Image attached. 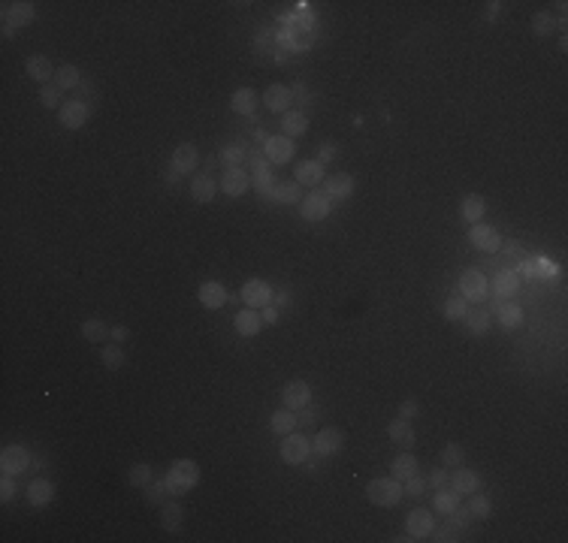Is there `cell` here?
I'll return each instance as SVG.
<instances>
[{
	"label": "cell",
	"mask_w": 568,
	"mask_h": 543,
	"mask_svg": "<svg viewBox=\"0 0 568 543\" xmlns=\"http://www.w3.org/2000/svg\"><path fill=\"white\" fill-rule=\"evenodd\" d=\"M284 34H282V43L284 49L291 51H308L315 45V30H312V12H297L284 21Z\"/></svg>",
	"instance_id": "obj_1"
},
{
	"label": "cell",
	"mask_w": 568,
	"mask_h": 543,
	"mask_svg": "<svg viewBox=\"0 0 568 543\" xmlns=\"http://www.w3.org/2000/svg\"><path fill=\"white\" fill-rule=\"evenodd\" d=\"M166 489H170V495H188L191 489L200 483V468H196V462L191 459H179V462L170 465V471H166Z\"/></svg>",
	"instance_id": "obj_2"
},
{
	"label": "cell",
	"mask_w": 568,
	"mask_h": 543,
	"mask_svg": "<svg viewBox=\"0 0 568 543\" xmlns=\"http://www.w3.org/2000/svg\"><path fill=\"white\" fill-rule=\"evenodd\" d=\"M366 495L375 507H396L405 495V483L396 477H375L372 483L366 486Z\"/></svg>",
	"instance_id": "obj_3"
},
{
	"label": "cell",
	"mask_w": 568,
	"mask_h": 543,
	"mask_svg": "<svg viewBox=\"0 0 568 543\" xmlns=\"http://www.w3.org/2000/svg\"><path fill=\"white\" fill-rule=\"evenodd\" d=\"M34 19H36V10H34V3H27V0L3 3V30L6 34H12V30H19V27H27Z\"/></svg>",
	"instance_id": "obj_4"
},
{
	"label": "cell",
	"mask_w": 568,
	"mask_h": 543,
	"mask_svg": "<svg viewBox=\"0 0 568 543\" xmlns=\"http://www.w3.org/2000/svg\"><path fill=\"white\" fill-rule=\"evenodd\" d=\"M459 290H463V299L466 302H484L487 299V290L490 281L481 269H466L463 278H459Z\"/></svg>",
	"instance_id": "obj_5"
},
{
	"label": "cell",
	"mask_w": 568,
	"mask_h": 543,
	"mask_svg": "<svg viewBox=\"0 0 568 543\" xmlns=\"http://www.w3.org/2000/svg\"><path fill=\"white\" fill-rule=\"evenodd\" d=\"M308 453H312V441H308L306 435H297V432L284 435V441H282V459H284L287 465L308 462Z\"/></svg>",
	"instance_id": "obj_6"
},
{
	"label": "cell",
	"mask_w": 568,
	"mask_h": 543,
	"mask_svg": "<svg viewBox=\"0 0 568 543\" xmlns=\"http://www.w3.org/2000/svg\"><path fill=\"white\" fill-rule=\"evenodd\" d=\"M468 242H472L478 251H484V254H496V251H502V233H499L496 227H487V224H475L472 229H468Z\"/></svg>",
	"instance_id": "obj_7"
},
{
	"label": "cell",
	"mask_w": 568,
	"mask_h": 543,
	"mask_svg": "<svg viewBox=\"0 0 568 543\" xmlns=\"http://www.w3.org/2000/svg\"><path fill=\"white\" fill-rule=\"evenodd\" d=\"M272 296H275L272 287L260 278H251L242 284V302H245L248 308H266V305H272Z\"/></svg>",
	"instance_id": "obj_8"
},
{
	"label": "cell",
	"mask_w": 568,
	"mask_h": 543,
	"mask_svg": "<svg viewBox=\"0 0 568 543\" xmlns=\"http://www.w3.org/2000/svg\"><path fill=\"white\" fill-rule=\"evenodd\" d=\"M27 465H30L27 447H21V443H10V447H3V453H0V471H3V474L19 477Z\"/></svg>",
	"instance_id": "obj_9"
},
{
	"label": "cell",
	"mask_w": 568,
	"mask_h": 543,
	"mask_svg": "<svg viewBox=\"0 0 568 543\" xmlns=\"http://www.w3.org/2000/svg\"><path fill=\"white\" fill-rule=\"evenodd\" d=\"M293 139H287V136H269L266 142H263V154H266L269 163H275V166H284V163H291L293 160Z\"/></svg>",
	"instance_id": "obj_10"
},
{
	"label": "cell",
	"mask_w": 568,
	"mask_h": 543,
	"mask_svg": "<svg viewBox=\"0 0 568 543\" xmlns=\"http://www.w3.org/2000/svg\"><path fill=\"white\" fill-rule=\"evenodd\" d=\"M435 529V519L433 513H429L427 507H418V510H411L405 519V531H408V540H423V538H429Z\"/></svg>",
	"instance_id": "obj_11"
},
{
	"label": "cell",
	"mask_w": 568,
	"mask_h": 543,
	"mask_svg": "<svg viewBox=\"0 0 568 543\" xmlns=\"http://www.w3.org/2000/svg\"><path fill=\"white\" fill-rule=\"evenodd\" d=\"M308 402H312V386H308L306 380H291V384H284L282 404L287 411H302V408H308Z\"/></svg>",
	"instance_id": "obj_12"
},
{
	"label": "cell",
	"mask_w": 568,
	"mask_h": 543,
	"mask_svg": "<svg viewBox=\"0 0 568 543\" xmlns=\"http://www.w3.org/2000/svg\"><path fill=\"white\" fill-rule=\"evenodd\" d=\"M88 115H91V109H88L85 100H67L58 109V118H60V124H64L67 130H79L88 121Z\"/></svg>",
	"instance_id": "obj_13"
},
{
	"label": "cell",
	"mask_w": 568,
	"mask_h": 543,
	"mask_svg": "<svg viewBox=\"0 0 568 543\" xmlns=\"http://www.w3.org/2000/svg\"><path fill=\"white\" fill-rule=\"evenodd\" d=\"M299 211H302V218L306 220H323L330 215V196L321 194V190H312L308 196H302Z\"/></svg>",
	"instance_id": "obj_14"
},
{
	"label": "cell",
	"mask_w": 568,
	"mask_h": 543,
	"mask_svg": "<svg viewBox=\"0 0 568 543\" xmlns=\"http://www.w3.org/2000/svg\"><path fill=\"white\" fill-rule=\"evenodd\" d=\"M263 103H266L269 112L284 115L287 109H291V103H293V91L284 88L282 82H275V85H269L266 91H263Z\"/></svg>",
	"instance_id": "obj_15"
},
{
	"label": "cell",
	"mask_w": 568,
	"mask_h": 543,
	"mask_svg": "<svg viewBox=\"0 0 568 543\" xmlns=\"http://www.w3.org/2000/svg\"><path fill=\"white\" fill-rule=\"evenodd\" d=\"M342 447H345V435L339 429H321L312 441V453H317V456H332Z\"/></svg>",
	"instance_id": "obj_16"
},
{
	"label": "cell",
	"mask_w": 568,
	"mask_h": 543,
	"mask_svg": "<svg viewBox=\"0 0 568 543\" xmlns=\"http://www.w3.org/2000/svg\"><path fill=\"white\" fill-rule=\"evenodd\" d=\"M448 486L457 495H472V492H478V489H481V474L472 471V468H457L448 477Z\"/></svg>",
	"instance_id": "obj_17"
},
{
	"label": "cell",
	"mask_w": 568,
	"mask_h": 543,
	"mask_svg": "<svg viewBox=\"0 0 568 543\" xmlns=\"http://www.w3.org/2000/svg\"><path fill=\"white\" fill-rule=\"evenodd\" d=\"M196 166H200V154H196L194 145L191 142L176 145V151H172V172L188 175V172H194Z\"/></svg>",
	"instance_id": "obj_18"
},
{
	"label": "cell",
	"mask_w": 568,
	"mask_h": 543,
	"mask_svg": "<svg viewBox=\"0 0 568 543\" xmlns=\"http://www.w3.org/2000/svg\"><path fill=\"white\" fill-rule=\"evenodd\" d=\"M354 178L348 172H339V175H330L327 181H323V194L330 196V200H348V196L354 194Z\"/></svg>",
	"instance_id": "obj_19"
},
{
	"label": "cell",
	"mask_w": 568,
	"mask_h": 543,
	"mask_svg": "<svg viewBox=\"0 0 568 543\" xmlns=\"http://www.w3.org/2000/svg\"><path fill=\"white\" fill-rule=\"evenodd\" d=\"M233 326H236V332L242 335V338H254V335L263 329L260 311H257V308H245V311H239V314L233 317Z\"/></svg>",
	"instance_id": "obj_20"
},
{
	"label": "cell",
	"mask_w": 568,
	"mask_h": 543,
	"mask_svg": "<svg viewBox=\"0 0 568 543\" xmlns=\"http://www.w3.org/2000/svg\"><path fill=\"white\" fill-rule=\"evenodd\" d=\"M196 296H200L203 308H212V311L224 308V302H227V290H224V284H218V281H206V284H200Z\"/></svg>",
	"instance_id": "obj_21"
},
{
	"label": "cell",
	"mask_w": 568,
	"mask_h": 543,
	"mask_svg": "<svg viewBox=\"0 0 568 543\" xmlns=\"http://www.w3.org/2000/svg\"><path fill=\"white\" fill-rule=\"evenodd\" d=\"M297 185H308V187H317V185H323V163L321 160H302V163H297Z\"/></svg>",
	"instance_id": "obj_22"
},
{
	"label": "cell",
	"mask_w": 568,
	"mask_h": 543,
	"mask_svg": "<svg viewBox=\"0 0 568 543\" xmlns=\"http://www.w3.org/2000/svg\"><path fill=\"white\" fill-rule=\"evenodd\" d=\"M248 185H251V178H248V172L242 170H224V175H221V190L227 196H242L248 190Z\"/></svg>",
	"instance_id": "obj_23"
},
{
	"label": "cell",
	"mask_w": 568,
	"mask_h": 543,
	"mask_svg": "<svg viewBox=\"0 0 568 543\" xmlns=\"http://www.w3.org/2000/svg\"><path fill=\"white\" fill-rule=\"evenodd\" d=\"M308 130V115L306 112H297V109H287L282 115V136L287 139H297Z\"/></svg>",
	"instance_id": "obj_24"
},
{
	"label": "cell",
	"mask_w": 568,
	"mask_h": 543,
	"mask_svg": "<svg viewBox=\"0 0 568 543\" xmlns=\"http://www.w3.org/2000/svg\"><path fill=\"white\" fill-rule=\"evenodd\" d=\"M25 70H27L30 79H34V82H40V85H49V79H55V67H52V60L45 58V55H34V58H27Z\"/></svg>",
	"instance_id": "obj_25"
},
{
	"label": "cell",
	"mask_w": 568,
	"mask_h": 543,
	"mask_svg": "<svg viewBox=\"0 0 568 543\" xmlns=\"http://www.w3.org/2000/svg\"><path fill=\"white\" fill-rule=\"evenodd\" d=\"M387 435H390V441L396 443V447H402V450H411L414 447V429H411V419H393V423L387 426Z\"/></svg>",
	"instance_id": "obj_26"
},
{
	"label": "cell",
	"mask_w": 568,
	"mask_h": 543,
	"mask_svg": "<svg viewBox=\"0 0 568 543\" xmlns=\"http://www.w3.org/2000/svg\"><path fill=\"white\" fill-rule=\"evenodd\" d=\"M257 103H260V97H257L254 88H236L233 91V97H230L233 112H239V115H254Z\"/></svg>",
	"instance_id": "obj_27"
},
{
	"label": "cell",
	"mask_w": 568,
	"mask_h": 543,
	"mask_svg": "<svg viewBox=\"0 0 568 543\" xmlns=\"http://www.w3.org/2000/svg\"><path fill=\"white\" fill-rule=\"evenodd\" d=\"M269 200L272 203H284V205L302 203V185H297V181H275Z\"/></svg>",
	"instance_id": "obj_28"
},
{
	"label": "cell",
	"mask_w": 568,
	"mask_h": 543,
	"mask_svg": "<svg viewBox=\"0 0 568 543\" xmlns=\"http://www.w3.org/2000/svg\"><path fill=\"white\" fill-rule=\"evenodd\" d=\"M52 498H55V486L49 483V480H34V483L27 486V501L34 504V507H45Z\"/></svg>",
	"instance_id": "obj_29"
},
{
	"label": "cell",
	"mask_w": 568,
	"mask_h": 543,
	"mask_svg": "<svg viewBox=\"0 0 568 543\" xmlns=\"http://www.w3.org/2000/svg\"><path fill=\"white\" fill-rule=\"evenodd\" d=\"M459 498H463V495H457V492H453L451 486L438 489V492H435V498H433V507H435V513H444V516H451L453 510L459 507Z\"/></svg>",
	"instance_id": "obj_30"
},
{
	"label": "cell",
	"mask_w": 568,
	"mask_h": 543,
	"mask_svg": "<svg viewBox=\"0 0 568 543\" xmlns=\"http://www.w3.org/2000/svg\"><path fill=\"white\" fill-rule=\"evenodd\" d=\"M266 163L269 160H260V157H254L251 160V166H254V185H257V190H260V194H272V187H275V178H272V172L266 170Z\"/></svg>",
	"instance_id": "obj_31"
},
{
	"label": "cell",
	"mask_w": 568,
	"mask_h": 543,
	"mask_svg": "<svg viewBox=\"0 0 568 543\" xmlns=\"http://www.w3.org/2000/svg\"><path fill=\"white\" fill-rule=\"evenodd\" d=\"M390 468H393V477L402 480V483H405V480L411 477V474H418V459H414V456L405 450V453H399L396 459H393Z\"/></svg>",
	"instance_id": "obj_32"
},
{
	"label": "cell",
	"mask_w": 568,
	"mask_h": 543,
	"mask_svg": "<svg viewBox=\"0 0 568 543\" xmlns=\"http://www.w3.org/2000/svg\"><path fill=\"white\" fill-rule=\"evenodd\" d=\"M459 211H463V218L468 220V224H481L484 211H487V203H484V196H478V194H468Z\"/></svg>",
	"instance_id": "obj_33"
},
{
	"label": "cell",
	"mask_w": 568,
	"mask_h": 543,
	"mask_svg": "<svg viewBox=\"0 0 568 543\" xmlns=\"http://www.w3.org/2000/svg\"><path fill=\"white\" fill-rule=\"evenodd\" d=\"M191 196L196 203L215 200V181H212V175H196V178L191 181Z\"/></svg>",
	"instance_id": "obj_34"
},
{
	"label": "cell",
	"mask_w": 568,
	"mask_h": 543,
	"mask_svg": "<svg viewBox=\"0 0 568 543\" xmlns=\"http://www.w3.org/2000/svg\"><path fill=\"white\" fill-rule=\"evenodd\" d=\"M269 429L275 432V435H291L293 429H297V417H293V411H275V414L269 417Z\"/></svg>",
	"instance_id": "obj_35"
},
{
	"label": "cell",
	"mask_w": 568,
	"mask_h": 543,
	"mask_svg": "<svg viewBox=\"0 0 568 543\" xmlns=\"http://www.w3.org/2000/svg\"><path fill=\"white\" fill-rule=\"evenodd\" d=\"M517 287H520V278H517V272H511V269L499 272L493 278V290L499 296H514L517 293Z\"/></svg>",
	"instance_id": "obj_36"
},
{
	"label": "cell",
	"mask_w": 568,
	"mask_h": 543,
	"mask_svg": "<svg viewBox=\"0 0 568 543\" xmlns=\"http://www.w3.org/2000/svg\"><path fill=\"white\" fill-rule=\"evenodd\" d=\"M499 323H502L505 329H517L520 323H523V308H520L517 302L502 305V308H499Z\"/></svg>",
	"instance_id": "obj_37"
},
{
	"label": "cell",
	"mask_w": 568,
	"mask_h": 543,
	"mask_svg": "<svg viewBox=\"0 0 568 543\" xmlns=\"http://www.w3.org/2000/svg\"><path fill=\"white\" fill-rule=\"evenodd\" d=\"M161 525L166 531H179L181 529V507L176 501H170V504H163V507H161Z\"/></svg>",
	"instance_id": "obj_38"
},
{
	"label": "cell",
	"mask_w": 568,
	"mask_h": 543,
	"mask_svg": "<svg viewBox=\"0 0 568 543\" xmlns=\"http://www.w3.org/2000/svg\"><path fill=\"white\" fill-rule=\"evenodd\" d=\"M82 335H85L91 344H100V341L109 338V329L103 326V320L91 317V320H85V323H82Z\"/></svg>",
	"instance_id": "obj_39"
},
{
	"label": "cell",
	"mask_w": 568,
	"mask_h": 543,
	"mask_svg": "<svg viewBox=\"0 0 568 543\" xmlns=\"http://www.w3.org/2000/svg\"><path fill=\"white\" fill-rule=\"evenodd\" d=\"M490 323H493V317L487 314V311H466V326H468V332H478L484 335L490 329Z\"/></svg>",
	"instance_id": "obj_40"
},
{
	"label": "cell",
	"mask_w": 568,
	"mask_h": 543,
	"mask_svg": "<svg viewBox=\"0 0 568 543\" xmlns=\"http://www.w3.org/2000/svg\"><path fill=\"white\" fill-rule=\"evenodd\" d=\"M100 359H103V365H106V369L118 371L121 365H124V350H121L118 344H103V350H100Z\"/></svg>",
	"instance_id": "obj_41"
},
{
	"label": "cell",
	"mask_w": 568,
	"mask_h": 543,
	"mask_svg": "<svg viewBox=\"0 0 568 543\" xmlns=\"http://www.w3.org/2000/svg\"><path fill=\"white\" fill-rule=\"evenodd\" d=\"M468 510H472L475 519H487L490 510H493V501H490L487 495H481V492H472L468 495Z\"/></svg>",
	"instance_id": "obj_42"
},
{
	"label": "cell",
	"mask_w": 568,
	"mask_h": 543,
	"mask_svg": "<svg viewBox=\"0 0 568 543\" xmlns=\"http://www.w3.org/2000/svg\"><path fill=\"white\" fill-rule=\"evenodd\" d=\"M55 79H58V88L64 91V88H76L82 82V73H79V67H73V64H64L60 70L55 73Z\"/></svg>",
	"instance_id": "obj_43"
},
{
	"label": "cell",
	"mask_w": 568,
	"mask_h": 543,
	"mask_svg": "<svg viewBox=\"0 0 568 543\" xmlns=\"http://www.w3.org/2000/svg\"><path fill=\"white\" fill-rule=\"evenodd\" d=\"M127 480H130V486H136V489H146L151 483V465H146V462L133 465L130 474H127Z\"/></svg>",
	"instance_id": "obj_44"
},
{
	"label": "cell",
	"mask_w": 568,
	"mask_h": 543,
	"mask_svg": "<svg viewBox=\"0 0 568 543\" xmlns=\"http://www.w3.org/2000/svg\"><path fill=\"white\" fill-rule=\"evenodd\" d=\"M242 157H245V151H242L239 145H224L221 148V166L224 170H239Z\"/></svg>",
	"instance_id": "obj_45"
},
{
	"label": "cell",
	"mask_w": 568,
	"mask_h": 543,
	"mask_svg": "<svg viewBox=\"0 0 568 543\" xmlns=\"http://www.w3.org/2000/svg\"><path fill=\"white\" fill-rule=\"evenodd\" d=\"M466 311H468V302L463 299V296H451V299L444 302V317L448 320H463Z\"/></svg>",
	"instance_id": "obj_46"
},
{
	"label": "cell",
	"mask_w": 568,
	"mask_h": 543,
	"mask_svg": "<svg viewBox=\"0 0 568 543\" xmlns=\"http://www.w3.org/2000/svg\"><path fill=\"white\" fill-rule=\"evenodd\" d=\"M60 94H64V91L49 82V85H43V91H40V103L45 106V109H60V106H64L60 103Z\"/></svg>",
	"instance_id": "obj_47"
},
{
	"label": "cell",
	"mask_w": 568,
	"mask_h": 543,
	"mask_svg": "<svg viewBox=\"0 0 568 543\" xmlns=\"http://www.w3.org/2000/svg\"><path fill=\"white\" fill-rule=\"evenodd\" d=\"M554 27H556L554 15H550V12H535V19H532L535 36H550V30H554Z\"/></svg>",
	"instance_id": "obj_48"
},
{
	"label": "cell",
	"mask_w": 568,
	"mask_h": 543,
	"mask_svg": "<svg viewBox=\"0 0 568 543\" xmlns=\"http://www.w3.org/2000/svg\"><path fill=\"white\" fill-rule=\"evenodd\" d=\"M463 459H466V450L459 447V443H448V447L442 450V465H448V468L463 465Z\"/></svg>",
	"instance_id": "obj_49"
},
{
	"label": "cell",
	"mask_w": 568,
	"mask_h": 543,
	"mask_svg": "<svg viewBox=\"0 0 568 543\" xmlns=\"http://www.w3.org/2000/svg\"><path fill=\"white\" fill-rule=\"evenodd\" d=\"M429 480L423 477V474H411V477L405 480V495H411V498H420L423 492H427Z\"/></svg>",
	"instance_id": "obj_50"
},
{
	"label": "cell",
	"mask_w": 568,
	"mask_h": 543,
	"mask_svg": "<svg viewBox=\"0 0 568 543\" xmlns=\"http://www.w3.org/2000/svg\"><path fill=\"white\" fill-rule=\"evenodd\" d=\"M448 519H451L453 525H457V529H468V525L475 522V516H472V510H468V507H457Z\"/></svg>",
	"instance_id": "obj_51"
},
{
	"label": "cell",
	"mask_w": 568,
	"mask_h": 543,
	"mask_svg": "<svg viewBox=\"0 0 568 543\" xmlns=\"http://www.w3.org/2000/svg\"><path fill=\"white\" fill-rule=\"evenodd\" d=\"M433 534H435L433 540H438V543H451V540H459V538H457V529H453V522H451V519H448V522L442 525V529H433Z\"/></svg>",
	"instance_id": "obj_52"
},
{
	"label": "cell",
	"mask_w": 568,
	"mask_h": 543,
	"mask_svg": "<svg viewBox=\"0 0 568 543\" xmlns=\"http://www.w3.org/2000/svg\"><path fill=\"white\" fill-rule=\"evenodd\" d=\"M170 489H166V480H157V483H148V492H146V498L148 501H161V495H166Z\"/></svg>",
	"instance_id": "obj_53"
},
{
	"label": "cell",
	"mask_w": 568,
	"mask_h": 543,
	"mask_svg": "<svg viewBox=\"0 0 568 543\" xmlns=\"http://www.w3.org/2000/svg\"><path fill=\"white\" fill-rule=\"evenodd\" d=\"M12 495H15V480H12V474H3V483H0V498L12 501Z\"/></svg>",
	"instance_id": "obj_54"
},
{
	"label": "cell",
	"mask_w": 568,
	"mask_h": 543,
	"mask_svg": "<svg viewBox=\"0 0 568 543\" xmlns=\"http://www.w3.org/2000/svg\"><path fill=\"white\" fill-rule=\"evenodd\" d=\"M448 477H451V474H448V468H435V471L429 474L427 480H429V483H433L435 489H444V486H448Z\"/></svg>",
	"instance_id": "obj_55"
},
{
	"label": "cell",
	"mask_w": 568,
	"mask_h": 543,
	"mask_svg": "<svg viewBox=\"0 0 568 543\" xmlns=\"http://www.w3.org/2000/svg\"><path fill=\"white\" fill-rule=\"evenodd\" d=\"M332 157H336V145H332V142H323L321 148H317V160H321V163H330Z\"/></svg>",
	"instance_id": "obj_56"
},
{
	"label": "cell",
	"mask_w": 568,
	"mask_h": 543,
	"mask_svg": "<svg viewBox=\"0 0 568 543\" xmlns=\"http://www.w3.org/2000/svg\"><path fill=\"white\" fill-rule=\"evenodd\" d=\"M414 414H418V402H414V399H405L402 404H399V417H402V419H411Z\"/></svg>",
	"instance_id": "obj_57"
},
{
	"label": "cell",
	"mask_w": 568,
	"mask_h": 543,
	"mask_svg": "<svg viewBox=\"0 0 568 543\" xmlns=\"http://www.w3.org/2000/svg\"><path fill=\"white\" fill-rule=\"evenodd\" d=\"M127 335H130V329H127V326H112V329H109V338L115 341V344L127 341Z\"/></svg>",
	"instance_id": "obj_58"
},
{
	"label": "cell",
	"mask_w": 568,
	"mask_h": 543,
	"mask_svg": "<svg viewBox=\"0 0 568 543\" xmlns=\"http://www.w3.org/2000/svg\"><path fill=\"white\" fill-rule=\"evenodd\" d=\"M535 266L541 269L538 275H544V278H554V275H556V266H554V263H547V259H535Z\"/></svg>",
	"instance_id": "obj_59"
},
{
	"label": "cell",
	"mask_w": 568,
	"mask_h": 543,
	"mask_svg": "<svg viewBox=\"0 0 568 543\" xmlns=\"http://www.w3.org/2000/svg\"><path fill=\"white\" fill-rule=\"evenodd\" d=\"M260 320H263V326H272L278 320V308H272V305H266L263 308V314H260Z\"/></svg>",
	"instance_id": "obj_60"
},
{
	"label": "cell",
	"mask_w": 568,
	"mask_h": 543,
	"mask_svg": "<svg viewBox=\"0 0 568 543\" xmlns=\"http://www.w3.org/2000/svg\"><path fill=\"white\" fill-rule=\"evenodd\" d=\"M517 272L526 275V278H532V275H535V263H526V259H523V263L517 266Z\"/></svg>",
	"instance_id": "obj_61"
}]
</instances>
